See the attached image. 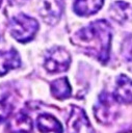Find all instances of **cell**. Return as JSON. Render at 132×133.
<instances>
[{
  "mask_svg": "<svg viewBox=\"0 0 132 133\" xmlns=\"http://www.w3.org/2000/svg\"><path fill=\"white\" fill-rule=\"evenodd\" d=\"M75 44L93 54L101 62H107L111 44V28L107 21L97 20L75 34Z\"/></svg>",
  "mask_w": 132,
  "mask_h": 133,
  "instance_id": "cell-1",
  "label": "cell"
},
{
  "mask_svg": "<svg viewBox=\"0 0 132 133\" xmlns=\"http://www.w3.org/2000/svg\"><path fill=\"white\" fill-rule=\"evenodd\" d=\"M37 29V21L25 14H19L15 16L9 22L10 34L20 43H27L31 41Z\"/></svg>",
  "mask_w": 132,
  "mask_h": 133,
  "instance_id": "cell-2",
  "label": "cell"
},
{
  "mask_svg": "<svg viewBox=\"0 0 132 133\" xmlns=\"http://www.w3.org/2000/svg\"><path fill=\"white\" fill-rule=\"evenodd\" d=\"M117 101L108 92H102L95 105V116L102 124L111 123L117 115Z\"/></svg>",
  "mask_w": 132,
  "mask_h": 133,
  "instance_id": "cell-3",
  "label": "cell"
},
{
  "mask_svg": "<svg viewBox=\"0 0 132 133\" xmlns=\"http://www.w3.org/2000/svg\"><path fill=\"white\" fill-rule=\"evenodd\" d=\"M71 63V56L69 52L62 47H53L45 56L44 66L50 73H60L69 69Z\"/></svg>",
  "mask_w": 132,
  "mask_h": 133,
  "instance_id": "cell-4",
  "label": "cell"
},
{
  "mask_svg": "<svg viewBox=\"0 0 132 133\" xmlns=\"http://www.w3.org/2000/svg\"><path fill=\"white\" fill-rule=\"evenodd\" d=\"M67 126L68 133H95L85 112L77 106H72Z\"/></svg>",
  "mask_w": 132,
  "mask_h": 133,
  "instance_id": "cell-5",
  "label": "cell"
},
{
  "mask_svg": "<svg viewBox=\"0 0 132 133\" xmlns=\"http://www.w3.org/2000/svg\"><path fill=\"white\" fill-rule=\"evenodd\" d=\"M63 9V0H44L41 8V17L48 24H55Z\"/></svg>",
  "mask_w": 132,
  "mask_h": 133,
  "instance_id": "cell-6",
  "label": "cell"
},
{
  "mask_svg": "<svg viewBox=\"0 0 132 133\" xmlns=\"http://www.w3.org/2000/svg\"><path fill=\"white\" fill-rule=\"evenodd\" d=\"M8 133H31L32 121L27 113L20 111L10 117L7 124Z\"/></svg>",
  "mask_w": 132,
  "mask_h": 133,
  "instance_id": "cell-7",
  "label": "cell"
},
{
  "mask_svg": "<svg viewBox=\"0 0 132 133\" xmlns=\"http://www.w3.org/2000/svg\"><path fill=\"white\" fill-rule=\"evenodd\" d=\"M113 97L118 103H132V80L125 75H120L116 79Z\"/></svg>",
  "mask_w": 132,
  "mask_h": 133,
  "instance_id": "cell-8",
  "label": "cell"
},
{
  "mask_svg": "<svg viewBox=\"0 0 132 133\" xmlns=\"http://www.w3.org/2000/svg\"><path fill=\"white\" fill-rule=\"evenodd\" d=\"M21 65V59L15 49L8 51H0V77L8 73L10 70Z\"/></svg>",
  "mask_w": 132,
  "mask_h": 133,
  "instance_id": "cell-9",
  "label": "cell"
},
{
  "mask_svg": "<svg viewBox=\"0 0 132 133\" xmlns=\"http://www.w3.org/2000/svg\"><path fill=\"white\" fill-rule=\"evenodd\" d=\"M36 127L41 133H62L61 124L53 115L43 113L36 119Z\"/></svg>",
  "mask_w": 132,
  "mask_h": 133,
  "instance_id": "cell-10",
  "label": "cell"
},
{
  "mask_svg": "<svg viewBox=\"0 0 132 133\" xmlns=\"http://www.w3.org/2000/svg\"><path fill=\"white\" fill-rule=\"evenodd\" d=\"M104 0H74V11L79 16L96 14L103 5Z\"/></svg>",
  "mask_w": 132,
  "mask_h": 133,
  "instance_id": "cell-11",
  "label": "cell"
},
{
  "mask_svg": "<svg viewBox=\"0 0 132 133\" xmlns=\"http://www.w3.org/2000/svg\"><path fill=\"white\" fill-rule=\"evenodd\" d=\"M51 92L53 97L58 100H64L71 96L72 88L68 81V78L62 77L54 80L51 83Z\"/></svg>",
  "mask_w": 132,
  "mask_h": 133,
  "instance_id": "cell-12",
  "label": "cell"
},
{
  "mask_svg": "<svg viewBox=\"0 0 132 133\" xmlns=\"http://www.w3.org/2000/svg\"><path fill=\"white\" fill-rule=\"evenodd\" d=\"M130 5L125 2H115L111 6V15L116 21H125L129 16Z\"/></svg>",
  "mask_w": 132,
  "mask_h": 133,
  "instance_id": "cell-13",
  "label": "cell"
},
{
  "mask_svg": "<svg viewBox=\"0 0 132 133\" xmlns=\"http://www.w3.org/2000/svg\"><path fill=\"white\" fill-rule=\"evenodd\" d=\"M122 55L127 62L132 63V35L125 38L122 45Z\"/></svg>",
  "mask_w": 132,
  "mask_h": 133,
  "instance_id": "cell-14",
  "label": "cell"
},
{
  "mask_svg": "<svg viewBox=\"0 0 132 133\" xmlns=\"http://www.w3.org/2000/svg\"><path fill=\"white\" fill-rule=\"evenodd\" d=\"M11 109H12V104L6 98L0 99V124L3 123L9 116Z\"/></svg>",
  "mask_w": 132,
  "mask_h": 133,
  "instance_id": "cell-15",
  "label": "cell"
},
{
  "mask_svg": "<svg viewBox=\"0 0 132 133\" xmlns=\"http://www.w3.org/2000/svg\"><path fill=\"white\" fill-rule=\"evenodd\" d=\"M123 133H132V132H123Z\"/></svg>",
  "mask_w": 132,
  "mask_h": 133,
  "instance_id": "cell-16",
  "label": "cell"
}]
</instances>
